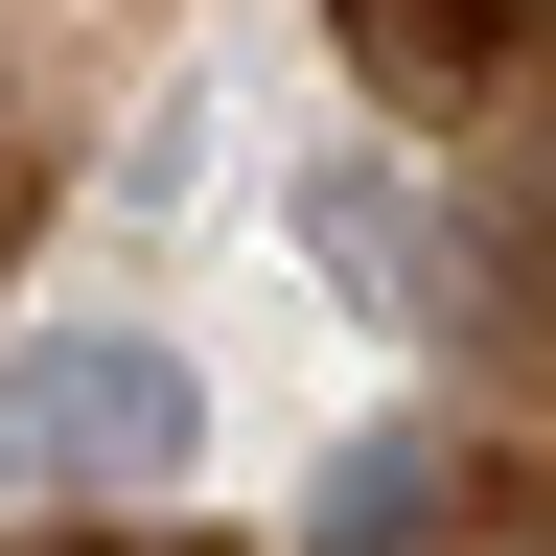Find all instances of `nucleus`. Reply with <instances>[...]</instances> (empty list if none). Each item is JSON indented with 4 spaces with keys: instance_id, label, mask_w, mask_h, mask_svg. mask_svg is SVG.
Returning <instances> with one entry per match:
<instances>
[{
    "instance_id": "1",
    "label": "nucleus",
    "mask_w": 556,
    "mask_h": 556,
    "mask_svg": "<svg viewBox=\"0 0 556 556\" xmlns=\"http://www.w3.org/2000/svg\"><path fill=\"white\" fill-rule=\"evenodd\" d=\"M186 464H208V371L163 325L0 348V486H24V510H139V486H186Z\"/></svg>"
}]
</instances>
